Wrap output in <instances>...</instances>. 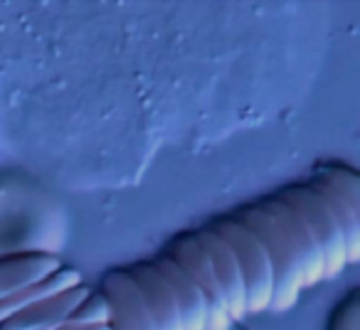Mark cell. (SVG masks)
Returning a JSON list of instances; mask_svg holds the SVG:
<instances>
[{
    "mask_svg": "<svg viewBox=\"0 0 360 330\" xmlns=\"http://www.w3.org/2000/svg\"><path fill=\"white\" fill-rule=\"evenodd\" d=\"M232 217L237 222H242L266 251L271 276H274V296H271L269 310L284 313V310L294 308L301 291H304L301 289V269L294 251H291V246L286 244L284 235H281L279 225L271 220L269 212L262 205H247L242 210H237Z\"/></svg>",
    "mask_w": 360,
    "mask_h": 330,
    "instance_id": "1",
    "label": "cell"
},
{
    "mask_svg": "<svg viewBox=\"0 0 360 330\" xmlns=\"http://www.w3.org/2000/svg\"><path fill=\"white\" fill-rule=\"evenodd\" d=\"M82 286L79 274L75 269H57L55 274H50L47 279L37 281V284L27 286V289L18 291V293L8 296V298L0 301V323H6L8 318H13L15 313H20L22 308L37 303V301H47L52 296H60L65 291Z\"/></svg>",
    "mask_w": 360,
    "mask_h": 330,
    "instance_id": "12",
    "label": "cell"
},
{
    "mask_svg": "<svg viewBox=\"0 0 360 330\" xmlns=\"http://www.w3.org/2000/svg\"><path fill=\"white\" fill-rule=\"evenodd\" d=\"M281 202L291 207L296 215L309 227L311 237L316 239L323 259V279H333L348 266V254H345L343 230L330 207L321 200L319 192H314L309 185H289L279 192Z\"/></svg>",
    "mask_w": 360,
    "mask_h": 330,
    "instance_id": "3",
    "label": "cell"
},
{
    "mask_svg": "<svg viewBox=\"0 0 360 330\" xmlns=\"http://www.w3.org/2000/svg\"><path fill=\"white\" fill-rule=\"evenodd\" d=\"M165 256H170L180 269L186 271V274L191 276L193 284L200 289V293L205 296L207 330H230L235 320H232L230 308H227V301H225V296H222L215 269H212L210 259H207L200 242L195 239V232L180 235L178 239L170 242Z\"/></svg>",
    "mask_w": 360,
    "mask_h": 330,
    "instance_id": "4",
    "label": "cell"
},
{
    "mask_svg": "<svg viewBox=\"0 0 360 330\" xmlns=\"http://www.w3.org/2000/svg\"><path fill=\"white\" fill-rule=\"evenodd\" d=\"M150 264L155 266V271H158V274L163 276L165 284H168L170 296H173V301H175V308H178V313H180L183 330H207L205 296H202L200 289L193 284L191 276L165 254L155 256Z\"/></svg>",
    "mask_w": 360,
    "mask_h": 330,
    "instance_id": "9",
    "label": "cell"
},
{
    "mask_svg": "<svg viewBox=\"0 0 360 330\" xmlns=\"http://www.w3.org/2000/svg\"><path fill=\"white\" fill-rule=\"evenodd\" d=\"M126 274L139 286L141 298H143L146 308H148L155 330H183L180 313L175 308V301L170 296L168 284H165L163 276L155 271V266L150 261H141V264L129 266Z\"/></svg>",
    "mask_w": 360,
    "mask_h": 330,
    "instance_id": "10",
    "label": "cell"
},
{
    "mask_svg": "<svg viewBox=\"0 0 360 330\" xmlns=\"http://www.w3.org/2000/svg\"><path fill=\"white\" fill-rule=\"evenodd\" d=\"M72 323L82 325H109V305L101 293H89L84 303L72 313Z\"/></svg>",
    "mask_w": 360,
    "mask_h": 330,
    "instance_id": "13",
    "label": "cell"
},
{
    "mask_svg": "<svg viewBox=\"0 0 360 330\" xmlns=\"http://www.w3.org/2000/svg\"><path fill=\"white\" fill-rule=\"evenodd\" d=\"M57 269H62L60 259L57 256L40 254V251L0 259V301L27 289V286L37 284V281L47 279Z\"/></svg>",
    "mask_w": 360,
    "mask_h": 330,
    "instance_id": "11",
    "label": "cell"
},
{
    "mask_svg": "<svg viewBox=\"0 0 360 330\" xmlns=\"http://www.w3.org/2000/svg\"><path fill=\"white\" fill-rule=\"evenodd\" d=\"M57 330H109V325H82V323H72V320H67V323Z\"/></svg>",
    "mask_w": 360,
    "mask_h": 330,
    "instance_id": "14",
    "label": "cell"
},
{
    "mask_svg": "<svg viewBox=\"0 0 360 330\" xmlns=\"http://www.w3.org/2000/svg\"><path fill=\"white\" fill-rule=\"evenodd\" d=\"M91 291L86 286H75L60 296H52L47 301L22 308L6 323H0V330H57L72 318L77 308L84 303V298Z\"/></svg>",
    "mask_w": 360,
    "mask_h": 330,
    "instance_id": "8",
    "label": "cell"
},
{
    "mask_svg": "<svg viewBox=\"0 0 360 330\" xmlns=\"http://www.w3.org/2000/svg\"><path fill=\"white\" fill-rule=\"evenodd\" d=\"M210 230L227 242V246H230L237 259V266H240L242 281H245L247 289V315L269 310L271 296H274V276H271V266L269 259H266L264 246L232 215L215 220L210 225Z\"/></svg>",
    "mask_w": 360,
    "mask_h": 330,
    "instance_id": "2",
    "label": "cell"
},
{
    "mask_svg": "<svg viewBox=\"0 0 360 330\" xmlns=\"http://www.w3.org/2000/svg\"><path fill=\"white\" fill-rule=\"evenodd\" d=\"M195 239L200 242L212 269H215V276L220 281L222 296L227 301L232 320L247 318V289H245V281H242V271L237 266V259L230 246H227V242L220 235H215L210 227L195 232Z\"/></svg>",
    "mask_w": 360,
    "mask_h": 330,
    "instance_id": "7",
    "label": "cell"
},
{
    "mask_svg": "<svg viewBox=\"0 0 360 330\" xmlns=\"http://www.w3.org/2000/svg\"><path fill=\"white\" fill-rule=\"evenodd\" d=\"M101 296L109 305V330H155L139 286L126 271L106 274L101 281Z\"/></svg>",
    "mask_w": 360,
    "mask_h": 330,
    "instance_id": "6",
    "label": "cell"
},
{
    "mask_svg": "<svg viewBox=\"0 0 360 330\" xmlns=\"http://www.w3.org/2000/svg\"><path fill=\"white\" fill-rule=\"evenodd\" d=\"M259 205L264 207V210L269 212L271 220L279 225L286 244L291 246L296 261H299L301 289H311V286L321 284V281H323V259H321L319 244H316V239L311 237V232H309V227L304 225V220H301L286 202H281L276 195L262 200Z\"/></svg>",
    "mask_w": 360,
    "mask_h": 330,
    "instance_id": "5",
    "label": "cell"
}]
</instances>
